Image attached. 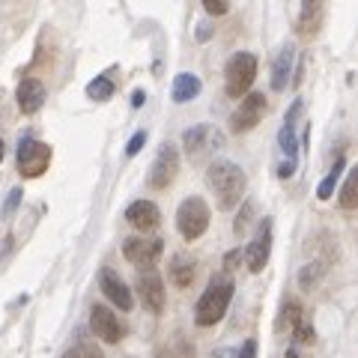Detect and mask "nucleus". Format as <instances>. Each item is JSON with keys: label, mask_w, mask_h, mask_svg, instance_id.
Returning <instances> with one entry per match:
<instances>
[{"label": "nucleus", "mask_w": 358, "mask_h": 358, "mask_svg": "<svg viewBox=\"0 0 358 358\" xmlns=\"http://www.w3.org/2000/svg\"><path fill=\"white\" fill-rule=\"evenodd\" d=\"M0 162H3V141H0Z\"/></svg>", "instance_id": "36"}, {"label": "nucleus", "mask_w": 358, "mask_h": 358, "mask_svg": "<svg viewBox=\"0 0 358 358\" xmlns=\"http://www.w3.org/2000/svg\"><path fill=\"white\" fill-rule=\"evenodd\" d=\"M236 358H257V341H254V338H248V341H245V343L239 346Z\"/></svg>", "instance_id": "33"}, {"label": "nucleus", "mask_w": 358, "mask_h": 358, "mask_svg": "<svg viewBox=\"0 0 358 358\" xmlns=\"http://www.w3.org/2000/svg\"><path fill=\"white\" fill-rule=\"evenodd\" d=\"M358 206V171H350L346 182L341 188V209L343 212H352Z\"/></svg>", "instance_id": "22"}, {"label": "nucleus", "mask_w": 358, "mask_h": 358, "mask_svg": "<svg viewBox=\"0 0 358 358\" xmlns=\"http://www.w3.org/2000/svg\"><path fill=\"white\" fill-rule=\"evenodd\" d=\"M126 221L131 224L134 230L147 233V230L159 227L162 212H159V206H155L152 200H134V203H129V209H126Z\"/></svg>", "instance_id": "16"}, {"label": "nucleus", "mask_w": 358, "mask_h": 358, "mask_svg": "<svg viewBox=\"0 0 358 358\" xmlns=\"http://www.w3.org/2000/svg\"><path fill=\"white\" fill-rule=\"evenodd\" d=\"M322 13H326V0H301V13H299V33L301 36H313L322 24Z\"/></svg>", "instance_id": "17"}, {"label": "nucleus", "mask_w": 358, "mask_h": 358, "mask_svg": "<svg viewBox=\"0 0 358 358\" xmlns=\"http://www.w3.org/2000/svg\"><path fill=\"white\" fill-rule=\"evenodd\" d=\"M182 147L192 159H203V155L221 150L224 141H221V131L215 126H192L182 134Z\"/></svg>", "instance_id": "10"}, {"label": "nucleus", "mask_w": 358, "mask_h": 358, "mask_svg": "<svg viewBox=\"0 0 358 358\" xmlns=\"http://www.w3.org/2000/svg\"><path fill=\"white\" fill-rule=\"evenodd\" d=\"M18 108L21 114H39L45 99H48V90H45V84L39 81V78H24V81L18 84Z\"/></svg>", "instance_id": "15"}, {"label": "nucleus", "mask_w": 358, "mask_h": 358, "mask_svg": "<svg viewBox=\"0 0 358 358\" xmlns=\"http://www.w3.org/2000/svg\"><path fill=\"white\" fill-rule=\"evenodd\" d=\"M293 338L299 343H313V326H310L308 320H299L296 326H293Z\"/></svg>", "instance_id": "28"}, {"label": "nucleus", "mask_w": 358, "mask_h": 358, "mask_svg": "<svg viewBox=\"0 0 358 358\" xmlns=\"http://www.w3.org/2000/svg\"><path fill=\"white\" fill-rule=\"evenodd\" d=\"M251 218H254V203H245V206H242V215L236 218V224H233V227H236V233H239V236H242L245 230H248Z\"/></svg>", "instance_id": "30"}, {"label": "nucleus", "mask_w": 358, "mask_h": 358, "mask_svg": "<svg viewBox=\"0 0 358 358\" xmlns=\"http://www.w3.org/2000/svg\"><path fill=\"white\" fill-rule=\"evenodd\" d=\"M206 182L212 188V194L218 200L221 212H233L239 206V200L245 197V185H248V176L239 164H233L227 159H218L206 167Z\"/></svg>", "instance_id": "1"}, {"label": "nucleus", "mask_w": 358, "mask_h": 358, "mask_svg": "<svg viewBox=\"0 0 358 358\" xmlns=\"http://www.w3.org/2000/svg\"><path fill=\"white\" fill-rule=\"evenodd\" d=\"M90 329H93V334L102 343H120L122 334H126L122 322L117 320V313L105 305H93V310H90Z\"/></svg>", "instance_id": "11"}, {"label": "nucleus", "mask_w": 358, "mask_h": 358, "mask_svg": "<svg viewBox=\"0 0 358 358\" xmlns=\"http://www.w3.org/2000/svg\"><path fill=\"white\" fill-rule=\"evenodd\" d=\"M301 110H305V102L296 99L289 105V114L281 126V134H278V143H281V152H284V162L278 167V179H289L296 173V164H299V138H296V126L301 120Z\"/></svg>", "instance_id": "4"}, {"label": "nucleus", "mask_w": 358, "mask_h": 358, "mask_svg": "<svg viewBox=\"0 0 358 358\" xmlns=\"http://www.w3.org/2000/svg\"><path fill=\"white\" fill-rule=\"evenodd\" d=\"M138 296L141 305L150 313H162L164 310V281L155 268H141L138 275Z\"/></svg>", "instance_id": "12"}, {"label": "nucleus", "mask_w": 358, "mask_h": 358, "mask_svg": "<svg viewBox=\"0 0 358 358\" xmlns=\"http://www.w3.org/2000/svg\"><path fill=\"white\" fill-rule=\"evenodd\" d=\"M203 9L212 15V18H218V15H227V9H230V0H203Z\"/></svg>", "instance_id": "29"}, {"label": "nucleus", "mask_w": 358, "mask_h": 358, "mask_svg": "<svg viewBox=\"0 0 358 358\" xmlns=\"http://www.w3.org/2000/svg\"><path fill=\"white\" fill-rule=\"evenodd\" d=\"M122 254H126V260L134 266L152 268L159 263V257L164 254V242L155 239V236H131V239H126V245H122Z\"/></svg>", "instance_id": "9"}, {"label": "nucleus", "mask_w": 358, "mask_h": 358, "mask_svg": "<svg viewBox=\"0 0 358 358\" xmlns=\"http://www.w3.org/2000/svg\"><path fill=\"white\" fill-rule=\"evenodd\" d=\"M209 227V206L203 197H185L176 209V230L185 242H194Z\"/></svg>", "instance_id": "6"}, {"label": "nucleus", "mask_w": 358, "mask_h": 358, "mask_svg": "<svg viewBox=\"0 0 358 358\" xmlns=\"http://www.w3.org/2000/svg\"><path fill=\"white\" fill-rule=\"evenodd\" d=\"M99 287H102V293L108 296L110 305H117L120 310H131L134 308L131 289L126 287V281H122L114 268H102V272H99Z\"/></svg>", "instance_id": "14"}, {"label": "nucleus", "mask_w": 358, "mask_h": 358, "mask_svg": "<svg viewBox=\"0 0 358 358\" xmlns=\"http://www.w3.org/2000/svg\"><path fill=\"white\" fill-rule=\"evenodd\" d=\"M266 117V96L263 93H245L239 108L230 114V131L245 134L260 126V120Z\"/></svg>", "instance_id": "8"}, {"label": "nucleus", "mask_w": 358, "mask_h": 358, "mask_svg": "<svg viewBox=\"0 0 358 358\" xmlns=\"http://www.w3.org/2000/svg\"><path fill=\"white\" fill-rule=\"evenodd\" d=\"M143 99H147V96H143V93H141V90H138V93H134V96H131V105H134V108H138V105H143Z\"/></svg>", "instance_id": "35"}, {"label": "nucleus", "mask_w": 358, "mask_h": 358, "mask_svg": "<svg viewBox=\"0 0 358 358\" xmlns=\"http://www.w3.org/2000/svg\"><path fill=\"white\" fill-rule=\"evenodd\" d=\"M254 78H257V57L251 51H236L224 66V93L230 99L251 93Z\"/></svg>", "instance_id": "3"}, {"label": "nucleus", "mask_w": 358, "mask_h": 358, "mask_svg": "<svg viewBox=\"0 0 358 358\" xmlns=\"http://www.w3.org/2000/svg\"><path fill=\"white\" fill-rule=\"evenodd\" d=\"M179 173V147L176 143H162L159 152H155L152 159V167H150V188L155 192H162V188L173 185V179Z\"/></svg>", "instance_id": "7"}, {"label": "nucleus", "mask_w": 358, "mask_h": 358, "mask_svg": "<svg viewBox=\"0 0 358 358\" xmlns=\"http://www.w3.org/2000/svg\"><path fill=\"white\" fill-rule=\"evenodd\" d=\"M343 167H346V159H338L334 162V167L329 171V176L320 182V188H317V197L320 200H329L331 194H334V185H338V179H341V173H343Z\"/></svg>", "instance_id": "23"}, {"label": "nucleus", "mask_w": 358, "mask_h": 358, "mask_svg": "<svg viewBox=\"0 0 358 358\" xmlns=\"http://www.w3.org/2000/svg\"><path fill=\"white\" fill-rule=\"evenodd\" d=\"M236 263H242V251L233 248V251L227 254V260H224V268H227V272H233V268H236Z\"/></svg>", "instance_id": "34"}, {"label": "nucleus", "mask_w": 358, "mask_h": 358, "mask_svg": "<svg viewBox=\"0 0 358 358\" xmlns=\"http://www.w3.org/2000/svg\"><path fill=\"white\" fill-rule=\"evenodd\" d=\"M200 90H203V81H200L197 75H192V72H182V75H176V78H173L171 96H173V102L185 105V102H192V99L200 96Z\"/></svg>", "instance_id": "19"}, {"label": "nucleus", "mask_w": 358, "mask_h": 358, "mask_svg": "<svg viewBox=\"0 0 358 358\" xmlns=\"http://www.w3.org/2000/svg\"><path fill=\"white\" fill-rule=\"evenodd\" d=\"M164 358H194V346L185 338H173L164 346Z\"/></svg>", "instance_id": "27"}, {"label": "nucleus", "mask_w": 358, "mask_h": 358, "mask_svg": "<svg viewBox=\"0 0 358 358\" xmlns=\"http://www.w3.org/2000/svg\"><path fill=\"white\" fill-rule=\"evenodd\" d=\"M63 358H105V355H102V350H99L96 343H90V341H78V343H72L69 350L63 352Z\"/></svg>", "instance_id": "24"}, {"label": "nucleus", "mask_w": 358, "mask_h": 358, "mask_svg": "<svg viewBox=\"0 0 358 358\" xmlns=\"http://www.w3.org/2000/svg\"><path fill=\"white\" fill-rule=\"evenodd\" d=\"M51 147L48 143L36 141L33 134H24L18 141V150H15V162H18V173L24 179H39L45 171L51 167Z\"/></svg>", "instance_id": "5"}, {"label": "nucleus", "mask_w": 358, "mask_h": 358, "mask_svg": "<svg viewBox=\"0 0 358 358\" xmlns=\"http://www.w3.org/2000/svg\"><path fill=\"white\" fill-rule=\"evenodd\" d=\"M299 320H305V313H301V305L296 299H289V301H284V310H281V322H278V329H293Z\"/></svg>", "instance_id": "25"}, {"label": "nucleus", "mask_w": 358, "mask_h": 358, "mask_svg": "<svg viewBox=\"0 0 358 358\" xmlns=\"http://www.w3.org/2000/svg\"><path fill=\"white\" fill-rule=\"evenodd\" d=\"M268 254H272V218H263L260 233H257V239L242 251V257H245V263H248L251 272L257 275V272H263L266 268Z\"/></svg>", "instance_id": "13"}, {"label": "nucleus", "mask_w": 358, "mask_h": 358, "mask_svg": "<svg viewBox=\"0 0 358 358\" xmlns=\"http://www.w3.org/2000/svg\"><path fill=\"white\" fill-rule=\"evenodd\" d=\"M143 143H147V131H138L134 138L129 141V147H126V155H138L143 150Z\"/></svg>", "instance_id": "32"}, {"label": "nucleus", "mask_w": 358, "mask_h": 358, "mask_svg": "<svg viewBox=\"0 0 358 358\" xmlns=\"http://www.w3.org/2000/svg\"><path fill=\"white\" fill-rule=\"evenodd\" d=\"M322 272H326V266H322V263H308V266L299 272V287H301V289H313Z\"/></svg>", "instance_id": "26"}, {"label": "nucleus", "mask_w": 358, "mask_h": 358, "mask_svg": "<svg viewBox=\"0 0 358 358\" xmlns=\"http://www.w3.org/2000/svg\"><path fill=\"white\" fill-rule=\"evenodd\" d=\"M21 197H24V188H13V192H9L6 206H3L6 215H15V209H18V203H21Z\"/></svg>", "instance_id": "31"}, {"label": "nucleus", "mask_w": 358, "mask_h": 358, "mask_svg": "<svg viewBox=\"0 0 358 358\" xmlns=\"http://www.w3.org/2000/svg\"><path fill=\"white\" fill-rule=\"evenodd\" d=\"M194 260L192 257H185V254H176L173 260H171V281L179 287V289H185V287H192L194 281Z\"/></svg>", "instance_id": "20"}, {"label": "nucleus", "mask_w": 358, "mask_h": 358, "mask_svg": "<svg viewBox=\"0 0 358 358\" xmlns=\"http://www.w3.org/2000/svg\"><path fill=\"white\" fill-rule=\"evenodd\" d=\"M87 96L93 99V102H108V99L114 96V81H110L108 75L93 78V81L87 84Z\"/></svg>", "instance_id": "21"}, {"label": "nucleus", "mask_w": 358, "mask_h": 358, "mask_svg": "<svg viewBox=\"0 0 358 358\" xmlns=\"http://www.w3.org/2000/svg\"><path fill=\"white\" fill-rule=\"evenodd\" d=\"M293 63H296V48L293 45H284L281 51H278V57H275V63H272V90H287V84H289V72H293Z\"/></svg>", "instance_id": "18"}, {"label": "nucleus", "mask_w": 358, "mask_h": 358, "mask_svg": "<svg viewBox=\"0 0 358 358\" xmlns=\"http://www.w3.org/2000/svg\"><path fill=\"white\" fill-rule=\"evenodd\" d=\"M230 299H233V281L230 278H215L200 296L197 308H194V322L200 329H209V326H218L224 320V313L230 308Z\"/></svg>", "instance_id": "2"}]
</instances>
